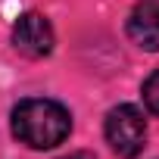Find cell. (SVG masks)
I'll list each match as a JSON object with an SVG mask.
<instances>
[{"instance_id": "6da1fadb", "label": "cell", "mask_w": 159, "mask_h": 159, "mask_svg": "<svg viewBox=\"0 0 159 159\" xmlns=\"http://www.w3.org/2000/svg\"><path fill=\"white\" fill-rule=\"evenodd\" d=\"M72 131V116L62 103L31 97L13 109V134L31 150H53Z\"/></svg>"}, {"instance_id": "3957f363", "label": "cell", "mask_w": 159, "mask_h": 159, "mask_svg": "<svg viewBox=\"0 0 159 159\" xmlns=\"http://www.w3.org/2000/svg\"><path fill=\"white\" fill-rule=\"evenodd\" d=\"M53 25L47 16L41 13H22L13 25V47L22 53V56H31V59H41L53 50Z\"/></svg>"}, {"instance_id": "5b68a950", "label": "cell", "mask_w": 159, "mask_h": 159, "mask_svg": "<svg viewBox=\"0 0 159 159\" xmlns=\"http://www.w3.org/2000/svg\"><path fill=\"white\" fill-rule=\"evenodd\" d=\"M143 103L150 112L159 116V72H153L147 81H143Z\"/></svg>"}, {"instance_id": "277c9868", "label": "cell", "mask_w": 159, "mask_h": 159, "mask_svg": "<svg viewBox=\"0 0 159 159\" xmlns=\"http://www.w3.org/2000/svg\"><path fill=\"white\" fill-rule=\"evenodd\" d=\"M128 38L143 50H159V0H143L131 10Z\"/></svg>"}, {"instance_id": "7a4b0ae2", "label": "cell", "mask_w": 159, "mask_h": 159, "mask_svg": "<svg viewBox=\"0 0 159 159\" xmlns=\"http://www.w3.org/2000/svg\"><path fill=\"white\" fill-rule=\"evenodd\" d=\"M103 131H106L109 147H112L119 156H125V159H134V156L143 150V143H147L143 112H140L137 106H131V103H122V106L109 109Z\"/></svg>"}, {"instance_id": "8992f818", "label": "cell", "mask_w": 159, "mask_h": 159, "mask_svg": "<svg viewBox=\"0 0 159 159\" xmlns=\"http://www.w3.org/2000/svg\"><path fill=\"white\" fill-rule=\"evenodd\" d=\"M62 159H94V153H84V150H78V153H69Z\"/></svg>"}]
</instances>
